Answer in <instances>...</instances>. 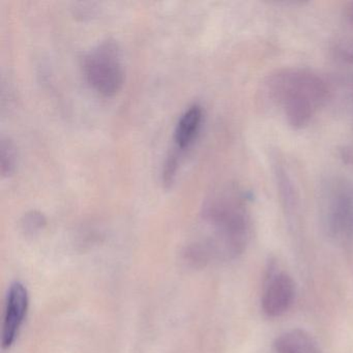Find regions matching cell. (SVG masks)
<instances>
[{
	"instance_id": "7a4b0ae2",
	"label": "cell",
	"mask_w": 353,
	"mask_h": 353,
	"mask_svg": "<svg viewBox=\"0 0 353 353\" xmlns=\"http://www.w3.org/2000/svg\"><path fill=\"white\" fill-rule=\"evenodd\" d=\"M266 96L282 110L288 125L301 130L309 125L330 96L323 78L309 70L283 69L265 82Z\"/></svg>"
},
{
	"instance_id": "7c38bea8",
	"label": "cell",
	"mask_w": 353,
	"mask_h": 353,
	"mask_svg": "<svg viewBox=\"0 0 353 353\" xmlns=\"http://www.w3.org/2000/svg\"><path fill=\"white\" fill-rule=\"evenodd\" d=\"M179 154L176 152H172L169 154L163 168V185L165 188H169L174 181L175 175H176L177 169H179Z\"/></svg>"
},
{
	"instance_id": "5b68a950",
	"label": "cell",
	"mask_w": 353,
	"mask_h": 353,
	"mask_svg": "<svg viewBox=\"0 0 353 353\" xmlns=\"http://www.w3.org/2000/svg\"><path fill=\"white\" fill-rule=\"evenodd\" d=\"M295 299V284L286 272L270 270L262 293L261 305L264 314L276 318L284 315L292 307Z\"/></svg>"
},
{
	"instance_id": "30bf717a",
	"label": "cell",
	"mask_w": 353,
	"mask_h": 353,
	"mask_svg": "<svg viewBox=\"0 0 353 353\" xmlns=\"http://www.w3.org/2000/svg\"><path fill=\"white\" fill-rule=\"evenodd\" d=\"M334 59L345 65H353V36L344 37L334 44Z\"/></svg>"
},
{
	"instance_id": "6da1fadb",
	"label": "cell",
	"mask_w": 353,
	"mask_h": 353,
	"mask_svg": "<svg viewBox=\"0 0 353 353\" xmlns=\"http://www.w3.org/2000/svg\"><path fill=\"white\" fill-rule=\"evenodd\" d=\"M202 218L212 231L202 256L233 259L245 252L251 239V216L247 197L237 185H221L204 201Z\"/></svg>"
},
{
	"instance_id": "3957f363",
	"label": "cell",
	"mask_w": 353,
	"mask_h": 353,
	"mask_svg": "<svg viewBox=\"0 0 353 353\" xmlns=\"http://www.w3.org/2000/svg\"><path fill=\"white\" fill-rule=\"evenodd\" d=\"M83 71L90 85L98 94L114 96L123 88V73L121 48L115 41H103L84 57Z\"/></svg>"
},
{
	"instance_id": "ba28073f",
	"label": "cell",
	"mask_w": 353,
	"mask_h": 353,
	"mask_svg": "<svg viewBox=\"0 0 353 353\" xmlns=\"http://www.w3.org/2000/svg\"><path fill=\"white\" fill-rule=\"evenodd\" d=\"M203 119V110L199 104H193L185 111L175 129L174 141L177 148L187 150L197 137Z\"/></svg>"
},
{
	"instance_id": "9c48e42d",
	"label": "cell",
	"mask_w": 353,
	"mask_h": 353,
	"mask_svg": "<svg viewBox=\"0 0 353 353\" xmlns=\"http://www.w3.org/2000/svg\"><path fill=\"white\" fill-rule=\"evenodd\" d=\"M17 154L13 141L9 138H1L0 142V171L3 176H11L16 169Z\"/></svg>"
},
{
	"instance_id": "4fadbf2b",
	"label": "cell",
	"mask_w": 353,
	"mask_h": 353,
	"mask_svg": "<svg viewBox=\"0 0 353 353\" xmlns=\"http://www.w3.org/2000/svg\"><path fill=\"white\" fill-rule=\"evenodd\" d=\"M343 16H344L346 23L353 28V1H350L345 6L344 10H343Z\"/></svg>"
},
{
	"instance_id": "8fae6325",
	"label": "cell",
	"mask_w": 353,
	"mask_h": 353,
	"mask_svg": "<svg viewBox=\"0 0 353 353\" xmlns=\"http://www.w3.org/2000/svg\"><path fill=\"white\" fill-rule=\"evenodd\" d=\"M45 225H46V219L37 210H32L26 214L22 221V227H23L24 231L30 234L38 232Z\"/></svg>"
},
{
	"instance_id": "52a82bcc",
	"label": "cell",
	"mask_w": 353,
	"mask_h": 353,
	"mask_svg": "<svg viewBox=\"0 0 353 353\" xmlns=\"http://www.w3.org/2000/svg\"><path fill=\"white\" fill-rule=\"evenodd\" d=\"M274 353H322L317 341L301 328L280 334L274 343Z\"/></svg>"
},
{
	"instance_id": "277c9868",
	"label": "cell",
	"mask_w": 353,
	"mask_h": 353,
	"mask_svg": "<svg viewBox=\"0 0 353 353\" xmlns=\"http://www.w3.org/2000/svg\"><path fill=\"white\" fill-rule=\"evenodd\" d=\"M323 222L336 241L353 239V185L342 183L330 188L324 199Z\"/></svg>"
},
{
	"instance_id": "8992f818",
	"label": "cell",
	"mask_w": 353,
	"mask_h": 353,
	"mask_svg": "<svg viewBox=\"0 0 353 353\" xmlns=\"http://www.w3.org/2000/svg\"><path fill=\"white\" fill-rule=\"evenodd\" d=\"M28 292L22 283L15 282L10 287L3 318V347L10 348L15 342L28 310Z\"/></svg>"
}]
</instances>
